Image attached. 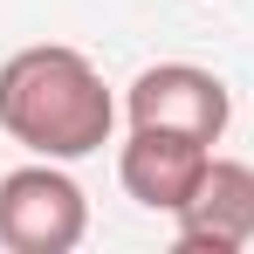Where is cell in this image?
<instances>
[{
    "label": "cell",
    "mask_w": 254,
    "mask_h": 254,
    "mask_svg": "<svg viewBox=\"0 0 254 254\" xmlns=\"http://www.w3.org/2000/svg\"><path fill=\"white\" fill-rule=\"evenodd\" d=\"M0 130L35 158H89L117 130V96L83 48H21L0 62Z\"/></svg>",
    "instance_id": "6da1fadb"
},
{
    "label": "cell",
    "mask_w": 254,
    "mask_h": 254,
    "mask_svg": "<svg viewBox=\"0 0 254 254\" xmlns=\"http://www.w3.org/2000/svg\"><path fill=\"white\" fill-rule=\"evenodd\" d=\"M206 158L213 144L199 137H186V130H151V124H130V144L117 151V179H124V192L137 199L144 213H172L199 192V179H206Z\"/></svg>",
    "instance_id": "277c9868"
},
{
    "label": "cell",
    "mask_w": 254,
    "mask_h": 254,
    "mask_svg": "<svg viewBox=\"0 0 254 254\" xmlns=\"http://www.w3.org/2000/svg\"><path fill=\"white\" fill-rule=\"evenodd\" d=\"M124 110H130V124L186 130L199 144H220L227 124H234L227 83L213 69H199V62H151V69H137V83L124 89Z\"/></svg>",
    "instance_id": "3957f363"
},
{
    "label": "cell",
    "mask_w": 254,
    "mask_h": 254,
    "mask_svg": "<svg viewBox=\"0 0 254 254\" xmlns=\"http://www.w3.org/2000/svg\"><path fill=\"white\" fill-rule=\"evenodd\" d=\"M254 241V165L248 158H206L199 192L179 206V248L186 254H241Z\"/></svg>",
    "instance_id": "5b68a950"
},
{
    "label": "cell",
    "mask_w": 254,
    "mask_h": 254,
    "mask_svg": "<svg viewBox=\"0 0 254 254\" xmlns=\"http://www.w3.org/2000/svg\"><path fill=\"white\" fill-rule=\"evenodd\" d=\"M89 234V199L62 158H35L0 179V248L7 254H69Z\"/></svg>",
    "instance_id": "7a4b0ae2"
}]
</instances>
